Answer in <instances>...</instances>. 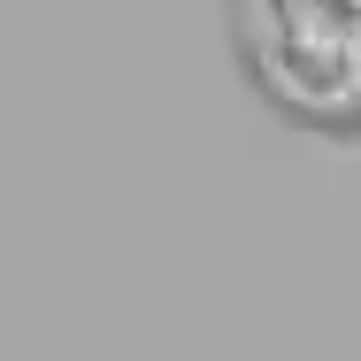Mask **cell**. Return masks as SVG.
Here are the masks:
<instances>
[{
	"mask_svg": "<svg viewBox=\"0 0 361 361\" xmlns=\"http://www.w3.org/2000/svg\"><path fill=\"white\" fill-rule=\"evenodd\" d=\"M246 85L315 139H361V0H231Z\"/></svg>",
	"mask_w": 361,
	"mask_h": 361,
	"instance_id": "obj_1",
	"label": "cell"
}]
</instances>
